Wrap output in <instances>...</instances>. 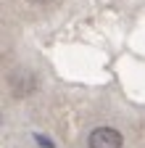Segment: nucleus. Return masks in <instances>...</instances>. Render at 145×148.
<instances>
[{
    "label": "nucleus",
    "instance_id": "2",
    "mask_svg": "<svg viewBox=\"0 0 145 148\" xmlns=\"http://www.w3.org/2000/svg\"><path fill=\"white\" fill-rule=\"evenodd\" d=\"M34 3H45V0H34Z\"/></svg>",
    "mask_w": 145,
    "mask_h": 148
},
{
    "label": "nucleus",
    "instance_id": "1",
    "mask_svg": "<svg viewBox=\"0 0 145 148\" xmlns=\"http://www.w3.org/2000/svg\"><path fill=\"white\" fill-rule=\"evenodd\" d=\"M124 138L114 127H95L90 132V148H121Z\"/></svg>",
    "mask_w": 145,
    "mask_h": 148
}]
</instances>
